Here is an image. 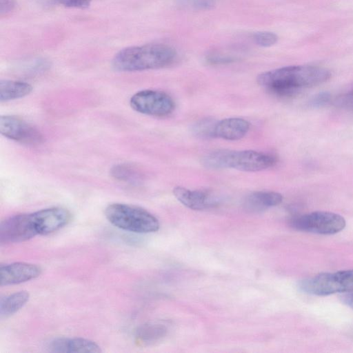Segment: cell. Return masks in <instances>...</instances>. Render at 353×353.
Segmentation results:
<instances>
[{
    "label": "cell",
    "mask_w": 353,
    "mask_h": 353,
    "mask_svg": "<svg viewBox=\"0 0 353 353\" xmlns=\"http://www.w3.org/2000/svg\"><path fill=\"white\" fill-rule=\"evenodd\" d=\"M332 76L325 68L299 65L282 67L258 75L259 85L279 96H292L302 89L320 85Z\"/></svg>",
    "instance_id": "6da1fadb"
},
{
    "label": "cell",
    "mask_w": 353,
    "mask_h": 353,
    "mask_svg": "<svg viewBox=\"0 0 353 353\" xmlns=\"http://www.w3.org/2000/svg\"><path fill=\"white\" fill-rule=\"evenodd\" d=\"M176 52L164 44H145L125 48L114 57L112 65L120 72H137L170 65Z\"/></svg>",
    "instance_id": "7a4b0ae2"
},
{
    "label": "cell",
    "mask_w": 353,
    "mask_h": 353,
    "mask_svg": "<svg viewBox=\"0 0 353 353\" xmlns=\"http://www.w3.org/2000/svg\"><path fill=\"white\" fill-rule=\"evenodd\" d=\"M277 159L272 154L252 150H216L204 155L201 163L208 169L232 168L258 172L274 166Z\"/></svg>",
    "instance_id": "3957f363"
},
{
    "label": "cell",
    "mask_w": 353,
    "mask_h": 353,
    "mask_svg": "<svg viewBox=\"0 0 353 353\" xmlns=\"http://www.w3.org/2000/svg\"><path fill=\"white\" fill-rule=\"evenodd\" d=\"M105 215L115 227L131 232L150 233L159 228V222L152 214L134 205L110 204L105 210Z\"/></svg>",
    "instance_id": "277c9868"
},
{
    "label": "cell",
    "mask_w": 353,
    "mask_h": 353,
    "mask_svg": "<svg viewBox=\"0 0 353 353\" xmlns=\"http://www.w3.org/2000/svg\"><path fill=\"white\" fill-rule=\"evenodd\" d=\"M299 288L305 293L317 296L352 291L353 270L316 274L301 281Z\"/></svg>",
    "instance_id": "5b68a950"
},
{
    "label": "cell",
    "mask_w": 353,
    "mask_h": 353,
    "mask_svg": "<svg viewBox=\"0 0 353 353\" xmlns=\"http://www.w3.org/2000/svg\"><path fill=\"white\" fill-rule=\"evenodd\" d=\"M290 225L296 230L330 235L343 230L346 223L340 214L316 211L293 217L290 221Z\"/></svg>",
    "instance_id": "8992f818"
},
{
    "label": "cell",
    "mask_w": 353,
    "mask_h": 353,
    "mask_svg": "<svg viewBox=\"0 0 353 353\" xmlns=\"http://www.w3.org/2000/svg\"><path fill=\"white\" fill-rule=\"evenodd\" d=\"M130 107L143 114L162 117L170 114L175 108L173 99L166 92L157 90H142L130 99Z\"/></svg>",
    "instance_id": "52a82bcc"
},
{
    "label": "cell",
    "mask_w": 353,
    "mask_h": 353,
    "mask_svg": "<svg viewBox=\"0 0 353 353\" xmlns=\"http://www.w3.org/2000/svg\"><path fill=\"white\" fill-rule=\"evenodd\" d=\"M0 132L9 139L29 145H39L44 141L37 128L12 115L0 117Z\"/></svg>",
    "instance_id": "ba28073f"
},
{
    "label": "cell",
    "mask_w": 353,
    "mask_h": 353,
    "mask_svg": "<svg viewBox=\"0 0 353 353\" xmlns=\"http://www.w3.org/2000/svg\"><path fill=\"white\" fill-rule=\"evenodd\" d=\"M38 235L32 213L11 216L0 225L1 243H20Z\"/></svg>",
    "instance_id": "9c48e42d"
},
{
    "label": "cell",
    "mask_w": 353,
    "mask_h": 353,
    "mask_svg": "<svg viewBox=\"0 0 353 353\" xmlns=\"http://www.w3.org/2000/svg\"><path fill=\"white\" fill-rule=\"evenodd\" d=\"M38 235H47L54 232L71 219L70 212L62 207H52L32 212Z\"/></svg>",
    "instance_id": "30bf717a"
},
{
    "label": "cell",
    "mask_w": 353,
    "mask_h": 353,
    "mask_svg": "<svg viewBox=\"0 0 353 353\" xmlns=\"http://www.w3.org/2000/svg\"><path fill=\"white\" fill-rule=\"evenodd\" d=\"M174 196L183 205L194 210H203L216 206L219 198L212 191L207 190H190L176 186L172 190Z\"/></svg>",
    "instance_id": "8fae6325"
},
{
    "label": "cell",
    "mask_w": 353,
    "mask_h": 353,
    "mask_svg": "<svg viewBox=\"0 0 353 353\" xmlns=\"http://www.w3.org/2000/svg\"><path fill=\"white\" fill-rule=\"evenodd\" d=\"M41 268L32 263L16 262L0 268L1 286H7L26 282L38 277Z\"/></svg>",
    "instance_id": "7c38bea8"
},
{
    "label": "cell",
    "mask_w": 353,
    "mask_h": 353,
    "mask_svg": "<svg viewBox=\"0 0 353 353\" xmlns=\"http://www.w3.org/2000/svg\"><path fill=\"white\" fill-rule=\"evenodd\" d=\"M250 123L239 117H230L216 121L214 135L228 141H236L244 137L248 132Z\"/></svg>",
    "instance_id": "4fadbf2b"
},
{
    "label": "cell",
    "mask_w": 353,
    "mask_h": 353,
    "mask_svg": "<svg viewBox=\"0 0 353 353\" xmlns=\"http://www.w3.org/2000/svg\"><path fill=\"white\" fill-rule=\"evenodd\" d=\"M52 352H101L95 342L83 338H57L51 341L48 346Z\"/></svg>",
    "instance_id": "5bb4252c"
},
{
    "label": "cell",
    "mask_w": 353,
    "mask_h": 353,
    "mask_svg": "<svg viewBox=\"0 0 353 353\" xmlns=\"http://www.w3.org/2000/svg\"><path fill=\"white\" fill-rule=\"evenodd\" d=\"M283 196L273 191H256L247 195L244 199V207L252 212L262 211L279 205Z\"/></svg>",
    "instance_id": "9a60e30c"
},
{
    "label": "cell",
    "mask_w": 353,
    "mask_h": 353,
    "mask_svg": "<svg viewBox=\"0 0 353 353\" xmlns=\"http://www.w3.org/2000/svg\"><path fill=\"white\" fill-rule=\"evenodd\" d=\"M32 90L30 84L21 81L1 80L0 101H9L28 95Z\"/></svg>",
    "instance_id": "2e32d148"
},
{
    "label": "cell",
    "mask_w": 353,
    "mask_h": 353,
    "mask_svg": "<svg viewBox=\"0 0 353 353\" xmlns=\"http://www.w3.org/2000/svg\"><path fill=\"white\" fill-rule=\"evenodd\" d=\"M29 298V293L23 290L2 297L0 301L1 318L8 317L18 312L26 304Z\"/></svg>",
    "instance_id": "e0dca14e"
},
{
    "label": "cell",
    "mask_w": 353,
    "mask_h": 353,
    "mask_svg": "<svg viewBox=\"0 0 353 353\" xmlns=\"http://www.w3.org/2000/svg\"><path fill=\"white\" fill-rule=\"evenodd\" d=\"M167 334V328L159 323H147L136 331V339L139 343L150 345L162 339Z\"/></svg>",
    "instance_id": "ac0fdd59"
},
{
    "label": "cell",
    "mask_w": 353,
    "mask_h": 353,
    "mask_svg": "<svg viewBox=\"0 0 353 353\" xmlns=\"http://www.w3.org/2000/svg\"><path fill=\"white\" fill-rule=\"evenodd\" d=\"M216 122V120L210 118L200 119L193 124L192 134L202 139L214 138V131Z\"/></svg>",
    "instance_id": "d6986e66"
},
{
    "label": "cell",
    "mask_w": 353,
    "mask_h": 353,
    "mask_svg": "<svg viewBox=\"0 0 353 353\" xmlns=\"http://www.w3.org/2000/svg\"><path fill=\"white\" fill-rule=\"evenodd\" d=\"M179 6L196 10L212 9L216 5V0H176Z\"/></svg>",
    "instance_id": "ffe728a7"
},
{
    "label": "cell",
    "mask_w": 353,
    "mask_h": 353,
    "mask_svg": "<svg viewBox=\"0 0 353 353\" xmlns=\"http://www.w3.org/2000/svg\"><path fill=\"white\" fill-rule=\"evenodd\" d=\"M112 175L118 180L133 181L136 178V172L127 165L120 164L112 168Z\"/></svg>",
    "instance_id": "44dd1931"
},
{
    "label": "cell",
    "mask_w": 353,
    "mask_h": 353,
    "mask_svg": "<svg viewBox=\"0 0 353 353\" xmlns=\"http://www.w3.org/2000/svg\"><path fill=\"white\" fill-rule=\"evenodd\" d=\"M252 39L256 44L261 47H270L278 41L277 35L269 31H260L254 33Z\"/></svg>",
    "instance_id": "7402d4cb"
},
{
    "label": "cell",
    "mask_w": 353,
    "mask_h": 353,
    "mask_svg": "<svg viewBox=\"0 0 353 353\" xmlns=\"http://www.w3.org/2000/svg\"><path fill=\"white\" fill-rule=\"evenodd\" d=\"M334 103L337 107L353 111V85L347 91L339 96Z\"/></svg>",
    "instance_id": "603a6c76"
},
{
    "label": "cell",
    "mask_w": 353,
    "mask_h": 353,
    "mask_svg": "<svg viewBox=\"0 0 353 353\" xmlns=\"http://www.w3.org/2000/svg\"><path fill=\"white\" fill-rule=\"evenodd\" d=\"M237 60L236 57L222 53H211L206 57V61L211 65L226 64Z\"/></svg>",
    "instance_id": "cb8c5ba5"
},
{
    "label": "cell",
    "mask_w": 353,
    "mask_h": 353,
    "mask_svg": "<svg viewBox=\"0 0 353 353\" xmlns=\"http://www.w3.org/2000/svg\"><path fill=\"white\" fill-rule=\"evenodd\" d=\"M331 100V94L327 92H322L314 95L310 101V105L319 108L326 105Z\"/></svg>",
    "instance_id": "d4e9b609"
},
{
    "label": "cell",
    "mask_w": 353,
    "mask_h": 353,
    "mask_svg": "<svg viewBox=\"0 0 353 353\" xmlns=\"http://www.w3.org/2000/svg\"><path fill=\"white\" fill-rule=\"evenodd\" d=\"M92 0H54V3L61 4L65 7L74 8H85L88 7Z\"/></svg>",
    "instance_id": "484cf974"
},
{
    "label": "cell",
    "mask_w": 353,
    "mask_h": 353,
    "mask_svg": "<svg viewBox=\"0 0 353 353\" xmlns=\"http://www.w3.org/2000/svg\"><path fill=\"white\" fill-rule=\"evenodd\" d=\"M17 6L16 0H0V16L1 17L11 13Z\"/></svg>",
    "instance_id": "4316f807"
}]
</instances>
